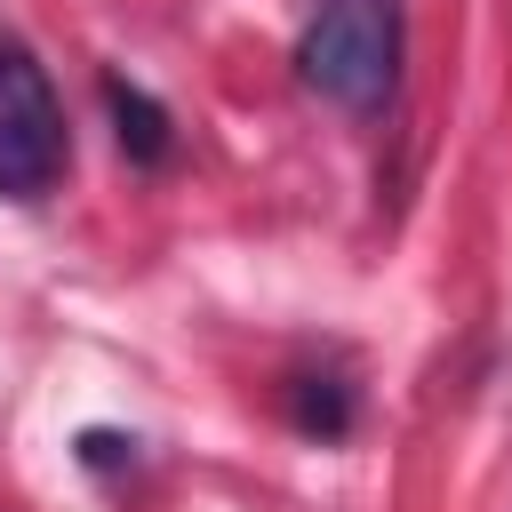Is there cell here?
I'll return each instance as SVG.
<instances>
[{"instance_id":"7a4b0ae2","label":"cell","mask_w":512,"mask_h":512,"mask_svg":"<svg viewBox=\"0 0 512 512\" xmlns=\"http://www.w3.org/2000/svg\"><path fill=\"white\" fill-rule=\"evenodd\" d=\"M64 176V104L48 88V64L0 32V200H40Z\"/></svg>"},{"instance_id":"3957f363","label":"cell","mask_w":512,"mask_h":512,"mask_svg":"<svg viewBox=\"0 0 512 512\" xmlns=\"http://www.w3.org/2000/svg\"><path fill=\"white\" fill-rule=\"evenodd\" d=\"M104 96H112V120H120V144L136 152V160H168V112L136 88V80H104Z\"/></svg>"},{"instance_id":"277c9868","label":"cell","mask_w":512,"mask_h":512,"mask_svg":"<svg viewBox=\"0 0 512 512\" xmlns=\"http://www.w3.org/2000/svg\"><path fill=\"white\" fill-rule=\"evenodd\" d=\"M80 448H88V464H120V448H136V440H120V432H88Z\"/></svg>"},{"instance_id":"6da1fadb","label":"cell","mask_w":512,"mask_h":512,"mask_svg":"<svg viewBox=\"0 0 512 512\" xmlns=\"http://www.w3.org/2000/svg\"><path fill=\"white\" fill-rule=\"evenodd\" d=\"M304 88L344 112H376L400 80V0H320L296 40Z\"/></svg>"}]
</instances>
